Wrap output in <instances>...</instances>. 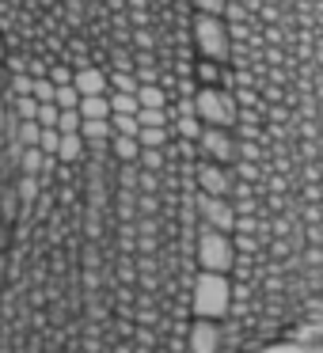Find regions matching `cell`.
Segmentation results:
<instances>
[{
	"label": "cell",
	"mask_w": 323,
	"mask_h": 353,
	"mask_svg": "<svg viewBox=\"0 0 323 353\" xmlns=\"http://www.w3.org/2000/svg\"><path fill=\"white\" fill-rule=\"evenodd\" d=\"M221 345H224L221 319H194L186 327V350L190 353H221Z\"/></svg>",
	"instance_id": "4"
},
{
	"label": "cell",
	"mask_w": 323,
	"mask_h": 353,
	"mask_svg": "<svg viewBox=\"0 0 323 353\" xmlns=\"http://www.w3.org/2000/svg\"><path fill=\"white\" fill-rule=\"evenodd\" d=\"M194 0H0V65L54 84L126 72L171 99H194Z\"/></svg>",
	"instance_id": "2"
},
{
	"label": "cell",
	"mask_w": 323,
	"mask_h": 353,
	"mask_svg": "<svg viewBox=\"0 0 323 353\" xmlns=\"http://www.w3.org/2000/svg\"><path fill=\"white\" fill-rule=\"evenodd\" d=\"M232 266L247 319L320 300L323 0H217Z\"/></svg>",
	"instance_id": "1"
},
{
	"label": "cell",
	"mask_w": 323,
	"mask_h": 353,
	"mask_svg": "<svg viewBox=\"0 0 323 353\" xmlns=\"http://www.w3.org/2000/svg\"><path fill=\"white\" fill-rule=\"evenodd\" d=\"M115 353H133V342H115Z\"/></svg>",
	"instance_id": "5"
},
{
	"label": "cell",
	"mask_w": 323,
	"mask_h": 353,
	"mask_svg": "<svg viewBox=\"0 0 323 353\" xmlns=\"http://www.w3.org/2000/svg\"><path fill=\"white\" fill-rule=\"evenodd\" d=\"M190 312L198 319H228V277L202 270L190 281Z\"/></svg>",
	"instance_id": "3"
}]
</instances>
